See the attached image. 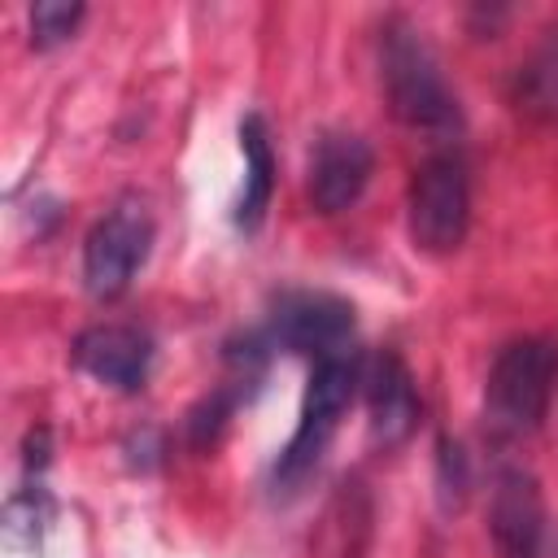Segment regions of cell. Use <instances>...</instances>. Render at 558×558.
Returning <instances> with one entry per match:
<instances>
[{"instance_id":"obj_3","label":"cell","mask_w":558,"mask_h":558,"mask_svg":"<svg viewBox=\"0 0 558 558\" xmlns=\"http://www.w3.org/2000/svg\"><path fill=\"white\" fill-rule=\"evenodd\" d=\"M558 384V344L545 336L510 340L484 379V418L497 436H527L549 414Z\"/></svg>"},{"instance_id":"obj_8","label":"cell","mask_w":558,"mask_h":558,"mask_svg":"<svg viewBox=\"0 0 558 558\" xmlns=\"http://www.w3.org/2000/svg\"><path fill=\"white\" fill-rule=\"evenodd\" d=\"M375 174V153L362 135L353 131H323L314 140V153H310V205L314 214H344L349 205L362 201L366 183Z\"/></svg>"},{"instance_id":"obj_16","label":"cell","mask_w":558,"mask_h":558,"mask_svg":"<svg viewBox=\"0 0 558 558\" xmlns=\"http://www.w3.org/2000/svg\"><path fill=\"white\" fill-rule=\"evenodd\" d=\"M48 458H52V432L48 427H31L26 432V440H22V466H26V475H44V466H48Z\"/></svg>"},{"instance_id":"obj_12","label":"cell","mask_w":558,"mask_h":558,"mask_svg":"<svg viewBox=\"0 0 558 558\" xmlns=\"http://www.w3.org/2000/svg\"><path fill=\"white\" fill-rule=\"evenodd\" d=\"M52 514H57L52 493H48L39 480L22 484V488L9 497V506H4V532H9V545L39 549V541H44V532H48Z\"/></svg>"},{"instance_id":"obj_4","label":"cell","mask_w":558,"mask_h":558,"mask_svg":"<svg viewBox=\"0 0 558 558\" xmlns=\"http://www.w3.org/2000/svg\"><path fill=\"white\" fill-rule=\"evenodd\" d=\"M410 240L423 253H453L471 227V183L466 166L453 153H432L414 166L410 196H405Z\"/></svg>"},{"instance_id":"obj_1","label":"cell","mask_w":558,"mask_h":558,"mask_svg":"<svg viewBox=\"0 0 558 558\" xmlns=\"http://www.w3.org/2000/svg\"><path fill=\"white\" fill-rule=\"evenodd\" d=\"M379 83H384L388 109L401 126L427 131V135H449L462 126L458 96L449 92L432 48L401 17H392L379 31Z\"/></svg>"},{"instance_id":"obj_5","label":"cell","mask_w":558,"mask_h":558,"mask_svg":"<svg viewBox=\"0 0 558 558\" xmlns=\"http://www.w3.org/2000/svg\"><path fill=\"white\" fill-rule=\"evenodd\" d=\"M153 248V218L140 201H118L105 209L83 240V283L96 301H113L131 288L135 270Z\"/></svg>"},{"instance_id":"obj_14","label":"cell","mask_w":558,"mask_h":558,"mask_svg":"<svg viewBox=\"0 0 558 558\" xmlns=\"http://www.w3.org/2000/svg\"><path fill=\"white\" fill-rule=\"evenodd\" d=\"M235 405H240V388H222V392H214L209 401H201V405L187 414V440H192L196 449L214 445V440L222 436V427H227V418H231Z\"/></svg>"},{"instance_id":"obj_17","label":"cell","mask_w":558,"mask_h":558,"mask_svg":"<svg viewBox=\"0 0 558 558\" xmlns=\"http://www.w3.org/2000/svg\"><path fill=\"white\" fill-rule=\"evenodd\" d=\"M157 458H161V436H157L153 427H144V432H135V436L126 440V462H131V466L148 471V466H157Z\"/></svg>"},{"instance_id":"obj_13","label":"cell","mask_w":558,"mask_h":558,"mask_svg":"<svg viewBox=\"0 0 558 558\" xmlns=\"http://www.w3.org/2000/svg\"><path fill=\"white\" fill-rule=\"evenodd\" d=\"M83 4L78 0H39V4H31V44L35 48H57V44H65L74 31H78V22H83Z\"/></svg>"},{"instance_id":"obj_11","label":"cell","mask_w":558,"mask_h":558,"mask_svg":"<svg viewBox=\"0 0 558 558\" xmlns=\"http://www.w3.org/2000/svg\"><path fill=\"white\" fill-rule=\"evenodd\" d=\"M240 153H244V183H240L231 218L240 231H257L275 196V148H270V131L262 113L240 118Z\"/></svg>"},{"instance_id":"obj_2","label":"cell","mask_w":558,"mask_h":558,"mask_svg":"<svg viewBox=\"0 0 558 558\" xmlns=\"http://www.w3.org/2000/svg\"><path fill=\"white\" fill-rule=\"evenodd\" d=\"M362 371H366V362L353 349L327 353V357H318L310 366L296 427H292L288 445L275 458V488L292 493L296 484H305V475H314V466L323 462V453H327V445H331L349 401L362 388Z\"/></svg>"},{"instance_id":"obj_9","label":"cell","mask_w":558,"mask_h":558,"mask_svg":"<svg viewBox=\"0 0 558 558\" xmlns=\"http://www.w3.org/2000/svg\"><path fill=\"white\" fill-rule=\"evenodd\" d=\"M74 366L105 388L140 392L153 371V336L131 323H96L74 336Z\"/></svg>"},{"instance_id":"obj_7","label":"cell","mask_w":558,"mask_h":558,"mask_svg":"<svg viewBox=\"0 0 558 558\" xmlns=\"http://www.w3.org/2000/svg\"><path fill=\"white\" fill-rule=\"evenodd\" d=\"M488 536L497 558H541L545 549V497L532 471L501 466L488 497Z\"/></svg>"},{"instance_id":"obj_10","label":"cell","mask_w":558,"mask_h":558,"mask_svg":"<svg viewBox=\"0 0 558 558\" xmlns=\"http://www.w3.org/2000/svg\"><path fill=\"white\" fill-rule=\"evenodd\" d=\"M362 392H366V414H371V436L379 445H401L418 427V392L410 366L384 349L366 362L362 371Z\"/></svg>"},{"instance_id":"obj_6","label":"cell","mask_w":558,"mask_h":558,"mask_svg":"<svg viewBox=\"0 0 558 558\" xmlns=\"http://www.w3.org/2000/svg\"><path fill=\"white\" fill-rule=\"evenodd\" d=\"M266 340L288 349V353H310L314 362L327 353L349 349L353 340V305L336 292H279L266 318Z\"/></svg>"},{"instance_id":"obj_15","label":"cell","mask_w":558,"mask_h":558,"mask_svg":"<svg viewBox=\"0 0 558 558\" xmlns=\"http://www.w3.org/2000/svg\"><path fill=\"white\" fill-rule=\"evenodd\" d=\"M471 475H466V453L458 440H440L436 449V488H440V506H462V493H466Z\"/></svg>"}]
</instances>
